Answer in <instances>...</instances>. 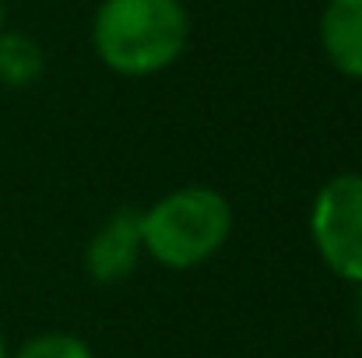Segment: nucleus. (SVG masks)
<instances>
[{
    "instance_id": "423d86ee",
    "label": "nucleus",
    "mask_w": 362,
    "mask_h": 358,
    "mask_svg": "<svg viewBox=\"0 0 362 358\" xmlns=\"http://www.w3.org/2000/svg\"><path fill=\"white\" fill-rule=\"evenodd\" d=\"M42 71H46V53L32 35L0 32V85L28 88L42 78Z\"/></svg>"
},
{
    "instance_id": "6e6552de",
    "label": "nucleus",
    "mask_w": 362,
    "mask_h": 358,
    "mask_svg": "<svg viewBox=\"0 0 362 358\" xmlns=\"http://www.w3.org/2000/svg\"><path fill=\"white\" fill-rule=\"evenodd\" d=\"M352 316H356V327L362 334V285H356V299H352Z\"/></svg>"
},
{
    "instance_id": "f257e3e1",
    "label": "nucleus",
    "mask_w": 362,
    "mask_h": 358,
    "mask_svg": "<svg viewBox=\"0 0 362 358\" xmlns=\"http://www.w3.org/2000/svg\"><path fill=\"white\" fill-rule=\"evenodd\" d=\"M190 21L180 0H103L92 46L99 60L123 78H148L180 60Z\"/></svg>"
},
{
    "instance_id": "9d476101",
    "label": "nucleus",
    "mask_w": 362,
    "mask_h": 358,
    "mask_svg": "<svg viewBox=\"0 0 362 358\" xmlns=\"http://www.w3.org/2000/svg\"><path fill=\"white\" fill-rule=\"evenodd\" d=\"M0 32H4V0H0Z\"/></svg>"
},
{
    "instance_id": "f03ea898",
    "label": "nucleus",
    "mask_w": 362,
    "mask_h": 358,
    "mask_svg": "<svg viewBox=\"0 0 362 358\" xmlns=\"http://www.w3.org/2000/svg\"><path fill=\"white\" fill-rule=\"evenodd\" d=\"M233 232V208L211 186H183L141 211L144 253L173 270L211 260Z\"/></svg>"
},
{
    "instance_id": "0eeeda50",
    "label": "nucleus",
    "mask_w": 362,
    "mask_h": 358,
    "mask_svg": "<svg viewBox=\"0 0 362 358\" xmlns=\"http://www.w3.org/2000/svg\"><path fill=\"white\" fill-rule=\"evenodd\" d=\"M14 358H95V355L74 334H39V338L25 341Z\"/></svg>"
},
{
    "instance_id": "39448f33",
    "label": "nucleus",
    "mask_w": 362,
    "mask_h": 358,
    "mask_svg": "<svg viewBox=\"0 0 362 358\" xmlns=\"http://www.w3.org/2000/svg\"><path fill=\"white\" fill-rule=\"evenodd\" d=\"M320 42L327 60L362 81V0H327L320 18Z\"/></svg>"
},
{
    "instance_id": "20e7f679",
    "label": "nucleus",
    "mask_w": 362,
    "mask_h": 358,
    "mask_svg": "<svg viewBox=\"0 0 362 358\" xmlns=\"http://www.w3.org/2000/svg\"><path fill=\"white\" fill-rule=\"evenodd\" d=\"M141 253H144L141 211L120 208L92 236L88 249H85V270H88V278L95 285H120V281H127L134 274Z\"/></svg>"
},
{
    "instance_id": "1a4fd4ad",
    "label": "nucleus",
    "mask_w": 362,
    "mask_h": 358,
    "mask_svg": "<svg viewBox=\"0 0 362 358\" xmlns=\"http://www.w3.org/2000/svg\"><path fill=\"white\" fill-rule=\"evenodd\" d=\"M0 358H11V355H7V345H4V338H0Z\"/></svg>"
},
{
    "instance_id": "7ed1b4c3",
    "label": "nucleus",
    "mask_w": 362,
    "mask_h": 358,
    "mask_svg": "<svg viewBox=\"0 0 362 358\" xmlns=\"http://www.w3.org/2000/svg\"><path fill=\"white\" fill-rule=\"evenodd\" d=\"M310 236L320 260L345 281L362 285V176L327 179L310 208Z\"/></svg>"
}]
</instances>
